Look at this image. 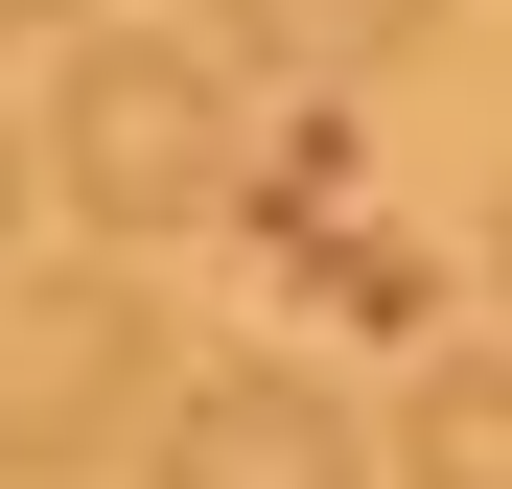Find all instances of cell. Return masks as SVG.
Wrapping results in <instances>:
<instances>
[{
  "mask_svg": "<svg viewBox=\"0 0 512 489\" xmlns=\"http://www.w3.org/2000/svg\"><path fill=\"white\" fill-rule=\"evenodd\" d=\"M163 396H187V350H163V280L140 257H24L0 280V489L117 466Z\"/></svg>",
  "mask_w": 512,
  "mask_h": 489,
  "instance_id": "6da1fadb",
  "label": "cell"
},
{
  "mask_svg": "<svg viewBox=\"0 0 512 489\" xmlns=\"http://www.w3.org/2000/svg\"><path fill=\"white\" fill-rule=\"evenodd\" d=\"M140 489H373V443H350V396H326V373L210 350V373L140 420Z\"/></svg>",
  "mask_w": 512,
  "mask_h": 489,
  "instance_id": "3957f363",
  "label": "cell"
},
{
  "mask_svg": "<svg viewBox=\"0 0 512 489\" xmlns=\"http://www.w3.org/2000/svg\"><path fill=\"white\" fill-rule=\"evenodd\" d=\"M0 24H70V0H0Z\"/></svg>",
  "mask_w": 512,
  "mask_h": 489,
  "instance_id": "52a82bcc",
  "label": "cell"
},
{
  "mask_svg": "<svg viewBox=\"0 0 512 489\" xmlns=\"http://www.w3.org/2000/svg\"><path fill=\"white\" fill-rule=\"evenodd\" d=\"M47 187L70 233H210L233 210V70L210 47H70V94H47Z\"/></svg>",
  "mask_w": 512,
  "mask_h": 489,
  "instance_id": "7a4b0ae2",
  "label": "cell"
},
{
  "mask_svg": "<svg viewBox=\"0 0 512 489\" xmlns=\"http://www.w3.org/2000/svg\"><path fill=\"white\" fill-rule=\"evenodd\" d=\"M396 489H512V350H443L396 396Z\"/></svg>",
  "mask_w": 512,
  "mask_h": 489,
  "instance_id": "5b68a950",
  "label": "cell"
},
{
  "mask_svg": "<svg viewBox=\"0 0 512 489\" xmlns=\"http://www.w3.org/2000/svg\"><path fill=\"white\" fill-rule=\"evenodd\" d=\"M210 47L303 70V94H373V70H419V47H443V0H210Z\"/></svg>",
  "mask_w": 512,
  "mask_h": 489,
  "instance_id": "277c9868",
  "label": "cell"
},
{
  "mask_svg": "<svg viewBox=\"0 0 512 489\" xmlns=\"http://www.w3.org/2000/svg\"><path fill=\"white\" fill-rule=\"evenodd\" d=\"M489 280H512V210H489Z\"/></svg>",
  "mask_w": 512,
  "mask_h": 489,
  "instance_id": "ba28073f",
  "label": "cell"
},
{
  "mask_svg": "<svg viewBox=\"0 0 512 489\" xmlns=\"http://www.w3.org/2000/svg\"><path fill=\"white\" fill-rule=\"evenodd\" d=\"M24 187H47V140H24V117H0V280H24Z\"/></svg>",
  "mask_w": 512,
  "mask_h": 489,
  "instance_id": "8992f818",
  "label": "cell"
}]
</instances>
